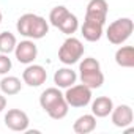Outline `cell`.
Listing matches in <instances>:
<instances>
[{"label": "cell", "instance_id": "cell-3", "mask_svg": "<svg viewBox=\"0 0 134 134\" xmlns=\"http://www.w3.org/2000/svg\"><path fill=\"white\" fill-rule=\"evenodd\" d=\"M79 77L81 84L88 88H99L104 84V74L101 71V65L96 58L87 57L79 63Z\"/></svg>", "mask_w": 134, "mask_h": 134}, {"label": "cell", "instance_id": "cell-11", "mask_svg": "<svg viewBox=\"0 0 134 134\" xmlns=\"http://www.w3.org/2000/svg\"><path fill=\"white\" fill-rule=\"evenodd\" d=\"M110 120L117 128H128L134 120L132 107L129 104H120L117 107L114 106V109L110 112Z\"/></svg>", "mask_w": 134, "mask_h": 134}, {"label": "cell", "instance_id": "cell-9", "mask_svg": "<svg viewBox=\"0 0 134 134\" xmlns=\"http://www.w3.org/2000/svg\"><path fill=\"white\" fill-rule=\"evenodd\" d=\"M14 55L16 60L22 65H30L35 62V58L38 57V47L33 43V40H24L21 43L16 44L14 47Z\"/></svg>", "mask_w": 134, "mask_h": 134}, {"label": "cell", "instance_id": "cell-15", "mask_svg": "<svg viewBox=\"0 0 134 134\" xmlns=\"http://www.w3.org/2000/svg\"><path fill=\"white\" fill-rule=\"evenodd\" d=\"M96 129V117L93 114H84L73 123V131L76 134H90Z\"/></svg>", "mask_w": 134, "mask_h": 134}, {"label": "cell", "instance_id": "cell-22", "mask_svg": "<svg viewBox=\"0 0 134 134\" xmlns=\"http://www.w3.org/2000/svg\"><path fill=\"white\" fill-rule=\"evenodd\" d=\"M5 107H7V98L3 93H0V114L5 110Z\"/></svg>", "mask_w": 134, "mask_h": 134}, {"label": "cell", "instance_id": "cell-13", "mask_svg": "<svg viewBox=\"0 0 134 134\" xmlns=\"http://www.w3.org/2000/svg\"><path fill=\"white\" fill-rule=\"evenodd\" d=\"M90 103H92V114L96 118H104V117L110 115V112L114 109V101L109 96H98L96 99H93Z\"/></svg>", "mask_w": 134, "mask_h": 134}, {"label": "cell", "instance_id": "cell-16", "mask_svg": "<svg viewBox=\"0 0 134 134\" xmlns=\"http://www.w3.org/2000/svg\"><path fill=\"white\" fill-rule=\"evenodd\" d=\"M115 63L121 68H132L134 66V47L121 46L115 52Z\"/></svg>", "mask_w": 134, "mask_h": 134}, {"label": "cell", "instance_id": "cell-2", "mask_svg": "<svg viewBox=\"0 0 134 134\" xmlns=\"http://www.w3.org/2000/svg\"><path fill=\"white\" fill-rule=\"evenodd\" d=\"M16 30L29 40H41L49 33V22L43 16L25 13L18 19Z\"/></svg>", "mask_w": 134, "mask_h": 134}, {"label": "cell", "instance_id": "cell-8", "mask_svg": "<svg viewBox=\"0 0 134 134\" xmlns=\"http://www.w3.org/2000/svg\"><path fill=\"white\" fill-rule=\"evenodd\" d=\"M46 79H47V71L41 65L30 63L22 71V82L27 84L29 87H40L46 82Z\"/></svg>", "mask_w": 134, "mask_h": 134}, {"label": "cell", "instance_id": "cell-17", "mask_svg": "<svg viewBox=\"0 0 134 134\" xmlns=\"http://www.w3.org/2000/svg\"><path fill=\"white\" fill-rule=\"evenodd\" d=\"M0 90L7 96H13L18 95L22 90V81L16 76H3V79L0 81Z\"/></svg>", "mask_w": 134, "mask_h": 134}, {"label": "cell", "instance_id": "cell-6", "mask_svg": "<svg viewBox=\"0 0 134 134\" xmlns=\"http://www.w3.org/2000/svg\"><path fill=\"white\" fill-rule=\"evenodd\" d=\"M63 96L70 107H85L92 101V88L85 87L84 84H73L66 88Z\"/></svg>", "mask_w": 134, "mask_h": 134}, {"label": "cell", "instance_id": "cell-19", "mask_svg": "<svg viewBox=\"0 0 134 134\" xmlns=\"http://www.w3.org/2000/svg\"><path fill=\"white\" fill-rule=\"evenodd\" d=\"M16 44H18V40L11 32H2L0 33V54L10 55L11 52H14Z\"/></svg>", "mask_w": 134, "mask_h": 134}, {"label": "cell", "instance_id": "cell-5", "mask_svg": "<svg viewBox=\"0 0 134 134\" xmlns=\"http://www.w3.org/2000/svg\"><path fill=\"white\" fill-rule=\"evenodd\" d=\"M84 55V44L79 38H74V36H68L63 44L60 46L58 49V60L63 63V65H74L77 63Z\"/></svg>", "mask_w": 134, "mask_h": 134}, {"label": "cell", "instance_id": "cell-20", "mask_svg": "<svg viewBox=\"0 0 134 134\" xmlns=\"http://www.w3.org/2000/svg\"><path fill=\"white\" fill-rule=\"evenodd\" d=\"M68 8L66 7H63V5H58V7H55V8H52L51 10V13H49V22H51V25H54L55 29L58 27V24L63 21V18L68 14Z\"/></svg>", "mask_w": 134, "mask_h": 134}, {"label": "cell", "instance_id": "cell-1", "mask_svg": "<svg viewBox=\"0 0 134 134\" xmlns=\"http://www.w3.org/2000/svg\"><path fill=\"white\" fill-rule=\"evenodd\" d=\"M40 106L54 120L65 118L70 110V106H68V103H66V99L58 87L46 88L40 96Z\"/></svg>", "mask_w": 134, "mask_h": 134}, {"label": "cell", "instance_id": "cell-14", "mask_svg": "<svg viewBox=\"0 0 134 134\" xmlns=\"http://www.w3.org/2000/svg\"><path fill=\"white\" fill-rule=\"evenodd\" d=\"M77 74L71 68H60L54 73V84L58 88H68L73 84H76Z\"/></svg>", "mask_w": 134, "mask_h": 134}, {"label": "cell", "instance_id": "cell-4", "mask_svg": "<svg viewBox=\"0 0 134 134\" xmlns=\"http://www.w3.org/2000/svg\"><path fill=\"white\" fill-rule=\"evenodd\" d=\"M132 30H134L132 19L131 18H120V19L114 21L112 24H109V27L106 30V36H107L110 44L121 46L123 43H126L129 40Z\"/></svg>", "mask_w": 134, "mask_h": 134}, {"label": "cell", "instance_id": "cell-7", "mask_svg": "<svg viewBox=\"0 0 134 134\" xmlns=\"http://www.w3.org/2000/svg\"><path fill=\"white\" fill-rule=\"evenodd\" d=\"M30 118L21 109H10L5 114V126L16 132H25L29 129Z\"/></svg>", "mask_w": 134, "mask_h": 134}, {"label": "cell", "instance_id": "cell-21", "mask_svg": "<svg viewBox=\"0 0 134 134\" xmlns=\"http://www.w3.org/2000/svg\"><path fill=\"white\" fill-rule=\"evenodd\" d=\"M11 58L7 55V54H0V76H5L8 74V71L11 70Z\"/></svg>", "mask_w": 134, "mask_h": 134}, {"label": "cell", "instance_id": "cell-10", "mask_svg": "<svg viewBox=\"0 0 134 134\" xmlns=\"http://www.w3.org/2000/svg\"><path fill=\"white\" fill-rule=\"evenodd\" d=\"M107 13H109V5L106 0H90L87 3V10H85V19L96 21L99 24H106Z\"/></svg>", "mask_w": 134, "mask_h": 134}, {"label": "cell", "instance_id": "cell-12", "mask_svg": "<svg viewBox=\"0 0 134 134\" xmlns=\"http://www.w3.org/2000/svg\"><path fill=\"white\" fill-rule=\"evenodd\" d=\"M104 24H99L96 21H90V19H84V24L81 27V32H82V36L84 40L90 41V43H95V41H99L103 33H104Z\"/></svg>", "mask_w": 134, "mask_h": 134}, {"label": "cell", "instance_id": "cell-18", "mask_svg": "<svg viewBox=\"0 0 134 134\" xmlns=\"http://www.w3.org/2000/svg\"><path fill=\"white\" fill-rule=\"evenodd\" d=\"M62 33H65V35H73V33H76V30L79 29V21H77V18H76V14H73L71 11H68V14H66L65 18H63V21L58 24V27H57Z\"/></svg>", "mask_w": 134, "mask_h": 134}, {"label": "cell", "instance_id": "cell-23", "mask_svg": "<svg viewBox=\"0 0 134 134\" xmlns=\"http://www.w3.org/2000/svg\"><path fill=\"white\" fill-rule=\"evenodd\" d=\"M2 18H3V14H2V11H0V22H2Z\"/></svg>", "mask_w": 134, "mask_h": 134}]
</instances>
